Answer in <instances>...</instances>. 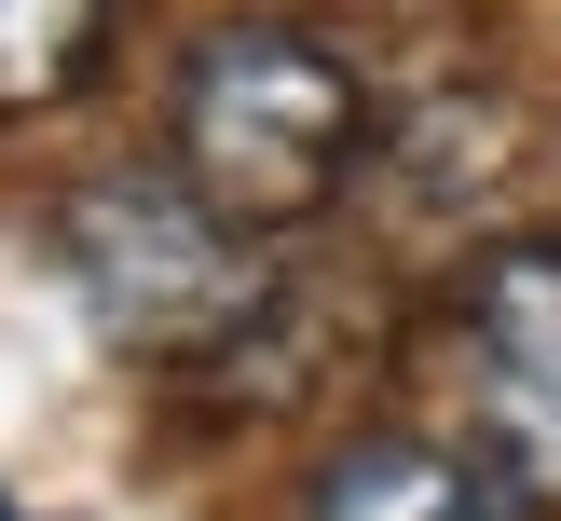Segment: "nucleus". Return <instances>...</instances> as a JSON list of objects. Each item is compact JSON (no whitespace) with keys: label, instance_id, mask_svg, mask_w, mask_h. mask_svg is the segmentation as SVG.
I'll return each instance as SVG.
<instances>
[{"label":"nucleus","instance_id":"nucleus-1","mask_svg":"<svg viewBox=\"0 0 561 521\" xmlns=\"http://www.w3.org/2000/svg\"><path fill=\"white\" fill-rule=\"evenodd\" d=\"M164 151L233 234H301L316 206H343L356 151H370V97L356 69L288 14H233L179 55V110Z\"/></svg>","mask_w":561,"mask_h":521},{"label":"nucleus","instance_id":"nucleus-3","mask_svg":"<svg viewBox=\"0 0 561 521\" xmlns=\"http://www.w3.org/2000/svg\"><path fill=\"white\" fill-rule=\"evenodd\" d=\"M466 398H480V439L535 508H561V247H493L466 274Z\"/></svg>","mask_w":561,"mask_h":521},{"label":"nucleus","instance_id":"nucleus-6","mask_svg":"<svg viewBox=\"0 0 561 521\" xmlns=\"http://www.w3.org/2000/svg\"><path fill=\"white\" fill-rule=\"evenodd\" d=\"M0 521H27V508H14V494H0Z\"/></svg>","mask_w":561,"mask_h":521},{"label":"nucleus","instance_id":"nucleus-5","mask_svg":"<svg viewBox=\"0 0 561 521\" xmlns=\"http://www.w3.org/2000/svg\"><path fill=\"white\" fill-rule=\"evenodd\" d=\"M110 42V0H0V124L14 110H55Z\"/></svg>","mask_w":561,"mask_h":521},{"label":"nucleus","instance_id":"nucleus-2","mask_svg":"<svg viewBox=\"0 0 561 521\" xmlns=\"http://www.w3.org/2000/svg\"><path fill=\"white\" fill-rule=\"evenodd\" d=\"M55 247H69L82 316H96L124 356H151V371H206V356H233V343H261V329H274L261 234H233L179 165L82 179L69 219H55Z\"/></svg>","mask_w":561,"mask_h":521},{"label":"nucleus","instance_id":"nucleus-4","mask_svg":"<svg viewBox=\"0 0 561 521\" xmlns=\"http://www.w3.org/2000/svg\"><path fill=\"white\" fill-rule=\"evenodd\" d=\"M301 521H520V480L480 453H438V439H356V453H329Z\"/></svg>","mask_w":561,"mask_h":521}]
</instances>
